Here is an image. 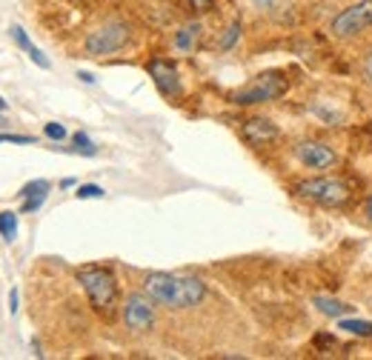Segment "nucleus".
<instances>
[{"label": "nucleus", "instance_id": "obj_11", "mask_svg": "<svg viewBox=\"0 0 372 360\" xmlns=\"http://www.w3.org/2000/svg\"><path fill=\"white\" fill-rule=\"evenodd\" d=\"M9 34H12V41L29 54V61H32L35 66H41V69H52V61H49L46 54H43L41 49H37L32 41H29V34H26L21 26H12V29H9Z\"/></svg>", "mask_w": 372, "mask_h": 360}, {"label": "nucleus", "instance_id": "obj_32", "mask_svg": "<svg viewBox=\"0 0 372 360\" xmlns=\"http://www.w3.org/2000/svg\"><path fill=\"white\" fill-rule=\"evenodd\" d=\"M72 3H92V0H72Z\"/></svg>", "mask_w": 372, "mask_h": 360}, {"label": "nucleus", "instance_id": "obj_7", "mask_svg": "<svg viewBox=\"0 0 372 360\" xmlns=\"http://www.w3.org/2000/svg\"><path fill=\"white\" fill-rule=\"evenodd\" d=\"M292 155L304 169H312V172H326V169L338 166V151L324 140H298L292 146Z\"/></svg>", "mask_w": 372, "mask_h": 360}, {"label": "nucleus", "instance_id": "obj_14", "mask_svg": "<svg viewBox=\"0 0 372 360\" xmlns=\"http://www.w3.org/2000/svg\"><path fill=\"white\" fill-rule=\"evenodd\" d=\"M338 329L355 335V337H372V324H369V320H346L344 317L341 324H338Z\"/></svg>", "mask_w": 372, "mask_h": 360}, {"label": "nucleus", "instance_id": "obj_15", "mask_svg": "<svg viewBox=\"0 0 372 360\" xmlns=\"http://www.w3.org/2000/svg\"><path fill=\"white\" fill-rule=\"evenodd\" d=\"M0 237L9 243L17 237V212H0Z\"/></svg>", "mask_w": 372, "mask_h": 360}, {"label": "nucleus", "instance_id": "obj_18", "mask_svg": "<svg viewBox=\"0 0 372 360\" xmlns=\"http://www.w3.org/2000/svg\"><path fill=\"white\" fill-rule=\"evenodd\" d=\"M75 198H77V200H92V198H104V189L97 186V183H84V186H77Z\"/></svg>", "mask_w": 372, "mask_h": 360}, {"label": "nucleus", "instance_id": "obj_10", "mask_svg": "<svg viewBox=\"0 0 372 360\" xmlns=\"http://www.w3.org/2000/svg\"><path fill=\"white\" fill-rule=\"evenodd\" d=\"M241 138H244L246 146L261 149V146H269L272 140H278L281 129H278L275 120H269V118H249L241 126Z\"/></svg>", "mask_w": 372, "mask_h": 360}, {"label": "nucleus", "instance_id": "obj_19", "mask_svg": "<svg viewBox=\"0 0 372 360\" xmlns=\"http://www.w3.org/2000/svg\"><path fill=\"white\" fill-rule=\"evenodd\" d=\"M238 37H241V23L235 21V23L226 29V34H224V41H221V49H224V52H229L235 43H238Z\"/></svg>", "mask_w": 372, "mask_h": 360}, {"label": "nucleus", "instance_id": "obj_2", "mask_svg": "<svg viewBox=\"0 0 372 360\" xmlns=\"http://www.w3.org/2000/svg\"><path fill=\"white\" fill-rule=\"evenodd\" d=\"M77 283L84 286L89 306L101 315L112 317L117 312V300H121V289H117V277L106 266H81L77 269Z\"/></svg>", "mask_w": 372, "mask_h": 360}, {"label": "nucleus", "instance_id": "obj_17", "mask_svg": "<svg viewBox=\"0 0 372 360\" xmlns=\"http://www.w3.org/2000/svg\"><path fill=\"white\" fill-rule=\"evenodd\" d=\"M312 346H315L321 354H329V352L338 349V340H335V335H329V332H318L315 337H312Z\"/></svg>", "mask_w": 372, "mask_h": 360}, {"label": "nucleus", "instance_id": "obj_28", "mask_svg": "<svg viewBox=\"0 0 372 360\" xmlns=\"http://www.w3.org/2000/svg\"><path fill=\"white\" fill-rule=\"evenodd\" d=\"M252 3H255L258 9H269V6H272V0H252Z\"/></svg>", "mask_w": 372, "mask_h": 360}, {"label": "nucleus", "instance_id": "obj_8", "mask_svg": "<svg viewBox=\"0 0 372 360\" xmlns=\"http://www.w3.org/2000/svg\"><path fill=\"white\" fill-rule=\"evenodd\" d=\"M121 315L129 332H149L155 326V300L146 292H132L124 300Z\"/></svg>", "mask_w": 372, "mask_h": 360}, {"label": "nucleus", "instance_id": "obj_3", "mask_svg": "<svg viewBox=\"0 0 372 360\" xmlns=\"http://www.w3.org/2000/svg\"><path fill=\"white\" fill-rule=\"evenodd\" d=\"M289 89V78L284 72L272 69V72H261L255 74L244 89H238L232 94V103L235 106H258V103H269V100H278L284 98Z\"/></svg>", "mask_w": 372, "mask_h": 360}, {"label": "nucleus", "instance_id": "obj_30", "mask_svg": "<svg viewBox=\"0 0 372 360\" xmlns=\"http://www.w3.org/2000/svg\"><path fill=\"white\" fill-rule=\"evenodd\" d=\"M364 209H366V218H372V195H369V200H366Z\"/></svg>", "mask_w": 372, "mask_h": 360}, {"label": "nucleus", "instance_id": "obj_26", "mask_svg": "<svg viewBox=\"0 0 372 360\" xmlns=\"http://www.w3.org/2000/svg\"><path fill=\"white\" fill-rule=\"evenodd\" d=\"M17 309H21V292H17V286L9 292V312L17 315Z\"/></svg>", "mask_w": 372, "mask_h": 360}, {"label": "nucleus", "instance_id": "obj_1", "mask_svg": "<svg viewBox=\"0 0 372 360\" xmlns=\"http://www.w3.org/2000/svg\"><path fill=\"white\" fill-rule=\"evenodd\" d=\"M144 292L166 309H192L204 303L206 283L201 277L172 275V272H149L144 277Z\"/></svg>", "mask_w": 372, "mask_h": 360}, {"label": "nucleus", "instance_id": "obj_20", "mask_svg": "<svg viewBox=\"0 0 372 360\" xmlns=\"http://www.w3.org/2000/svg\"><path fill=\"white\" fill-rule=\"evenodd\" d=\"M41 192H49V183H46V180H32V183H26V186H23L17 195H21V198L26 200V198H32V195H41Z\"/></svg>", "mask_w": 372, "mask_h": 360}, {"label": "nucleus", "instance_id": "obj_13", "mask_svg": "<svg viewBox=\"0 0 372 360\" xmlns=\"http://www.w3.org/2000/svg\"><path fill=\"white\" fill-rule=\"evenodd\" d=\"M198 41H201V23H189L175 32V49H181V52H192Z\"/></svg>", "mask_w": 372, "mask_h": 360}, {"label": "nucleus", "instance_id": "obj_29", "mask_svg": "<svg viewBox=\"0 0 372 360\" xmlns=\"http://www.w3.org/2000/svg\"><path fill=\"white\" fill-rule=\"evenodd\" d=\"M61 186H63V189H72V186H75V178H63Z\"/></svg>", "mask_w": 372, "mask_h": 360}, {"label": "nucleus", "instance_id": "obj_22", "mask_svg": "<svg viewBox=\"0 0 372 360\" xmlns=\"http://www.w3.org/2000/svg\"><path fill=\"white\" fill-rule=\"evenodd\" d=\"M43 135H46L49 140H63V138H66V126L52 120V123H46V126H43Z\"/></svg>", "mask_w": 372, "mask_h": 360}, {"label": "nucleus", "instance_id": "obj_25", "mask_svg": "<svg viewBox=\"0 0 372 360\" xmlns=\"http://www.w3.org/2000/svg\"><path fill=\"white\" fill-rule=\"evenodd\" d=\"M361 74H364L366 83H372V49L364 54V61H361Z\"/></svg>", "mask_w": 372, "mask_h": 360}, {"label": "nucleus", "instance_id": "obj_33", "mask_svg": "<svg viewBox=\"0 0 372 360\" xmlns=\"http://www.w3.org/2000/svg\"><path fill=\"white\" fill-rule=\"evenodd\" d=\"M0 126H9V123H6V120H3V115H0Z\"/></svg>", "mask_w": 372, "mask_h": 360}, {"label": "nucleus", "instance_id": "obj_16", "mask_svg": "<svg viewBox=\"0 0 372 360\" xmlns=\"http://www.w3.org/2000/svg\"><path fill=\"white\" fill-rule=\"evenodd\" d=\"M72 143H75V149L72 151H77V155H97V146L89 140V135H86V131H75V135H72Z\"/></svg>", "mask_w": 372, "mask_h": 360}, {"label": "nucleus", "instance_id": "obj_5", "mask_svg": "<svg viewBox=\"0 0 372 360\" xmlns=\"http://www.w3.org/2000/svg\"><path fill=\"white\" fill-rule=\"evenodd\" d=\"M295 198L315 203V206H344L349 200V186L341 178H304L298 183H292Z\"/></svg>", "mask_w": 372, "mask_h": 360}, {"label": "nucleus", "instance_id": "obj_9", "mask_svg": "<svg viewBox=\"0 0 372 360\" xmlns=\"http://www.w3.org/2000/svg\"><path fill=\"white\" fill-rule=\"evenodd\" d=\"M146 72H149L152 83L158 86V92L164 94V98H172V100L181 98L184 86H181V74H178V69H175V63H169L164 58H155V61H149Z\"/></svg>", "mask_w": 372, "mask_h": 360}, {"label": "nucleus", "instance_id": "obj_31", "mask_svg": "<svg viewBox=\"0 0 372 360\" xmlns=\"http://www.w3.org/2000/svg\"><path fill=\"white\" fill-rule=\"evenodd\" d=\"M6 106H9V103H6L3 98H0V112H6Z\"/></svg>", "mask_w": 372, "mask_h": 360}, {"label": "nucleus", "instance_id": "obj_24", "mask_svg": "<svg viewBox=\"0 0 372 360\" xmlns=\"http://www.w3.org/2000/svg\"><path fill=\"white\" fill-rule=\"evenodd\" d=\"M0 143H17V146H32L35 143V138L32 135H0Z\"/></svg>", "mask_w": 372, "mask_h": 360}, {"label": "nucleus", "instance_id": "obj_27", "mask_svg": "<svg viewBox=\"0 0 372 360\" xmlns=\"http://www.w3.org/2000/svg\"><path fill=\"white\" fill-rule=\"evenodd\" d=\"M77 78H81L84 83H95V78H92V74H89V72H77Z\"/></svg>", "mask_w": 372, "mask_h": 360}, {"label": "nucleus", "instance_id": "obj_21", "mask_svg": "<svg viewBox=\"0 0 372 360\" xmlns=\"http://www.w3.org/2000/svg\"><path fill=\"white\" fill-rule=\"evenodd\" d=\"M46 195H49V192H41V195H32V198H26V200H23V206H21V212H23V215L37 212V209H41V206H43Z\"/></svg>", "mask_w": 372, "mask_h": 360}, {"label": "nucleus", "instance_id": "obj_23", "mask_svg": "<svg viewBox=\"0 0 372 360\" xmlns=\"http://www.w3.org/2000/svg\"><path fill=\"white\" fill-rule=\"evenodd\" d=\"M186 6H189V12H195V14H206V12H212L215 0H186Z\"/></svg>", "mask_w": 372, "mask_h": 360}, {"label": "nucleus", "instance_id": "obj_6", "mask_svg": "<svg viewBox=\"0 0 372 360\" xmlns=\"http://www.w3.org/2000/svg\"><path fill=\"white\" fill-rule=\"evenodd\" d=\"M369 26H372V0H355L329 21V34L338 37V41H352Z\"/></svg>", "mask_w": 372, "mask_h": 360}, {"label": "nucleus", "instance_id": "obj_4", "mask_svg": "<svg viewBox=\"0 0 372 360\" xmlns=\"http://www.w3.org/2000/svg\"><path fill=\"white\" fill-rule=\"evenodd\" d=\"M132 41V26L126 21H117V17H112V21L95 26L86 41H84V54L86 58H106V54H115L126 49Z\"/></svg>", "mask_w": 372, "mask_h": 360}, {"label": "nucleus", "instance_id": "obj_12", "mask_svg": "<svg viewBox=\"0 0 372 360\" xmlns=\"http://www.w3.org/2000/svg\"><path fill=\"white\" fill-rule=\"evenodd\" d=\"M312 306H315L321 315H326V317H344V315L352 312L349 303H341V300H335V297H324V295L312 297Z\"/></svg>", "mask_w": 372, "mask_h": 360}]
</instances>
